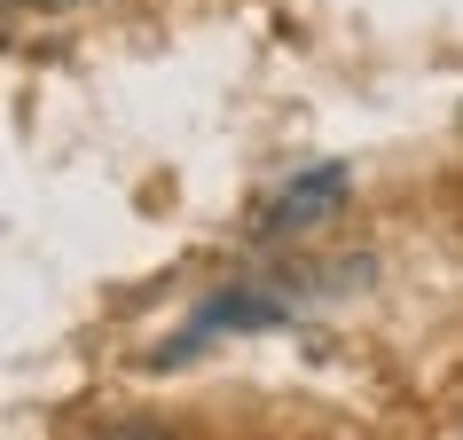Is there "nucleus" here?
<instances>
[{
    "label": "nucleus",
    "mask_w": 463,
    "mask_h": 440,
    "mask_svg": "<svg viewBox=\"0 0 463 440\" xmlns=\"http://www.w3.org/2000/svg\"><path fill=\"white\" fill-rule=\"evenodd\" d=\"M345 189H354V173H345L338 158L307 166L298 181H283V189L260 205V236H291V228H315V220H330V213L345 205Z\"/></svg>",
    "instance_id": "1"
},
{
    "label": "nucleus",
    "mask_w": 463,
    "mask_h": 440,
    "mask_svg": "<svg viewBox=\"0 0 463 440\" xmlns=\"http://www.w3.org/2000/svg\"><path fill=\"white\" fill-rule=\"evenodd\" d=\"M291 307H298L291 292H220L213 307L196 315V330H220V322H228V330H251V322H283ZM196 330H189V339H196Z\"/></svg>",
    "instance_id": "2"
},
{
    "label": "nucleus",
    "mask_w": 463,
    "mask_h": 440,
    "mask_svg": "<svg viewBox=\"0 0 463 440\" xmlns=\"http://www.w3.org/2000/svg\"><path fill=\"white\" fill-rule=\"evenodd\" d=\"M110 440H165V433H157V425H118Z\"/></svg>",
    "instance_id": "3"
}]
</instances>
